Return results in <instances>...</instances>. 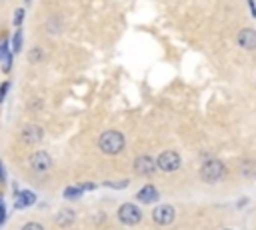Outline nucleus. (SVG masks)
<instances>
[{
	"label": "nucleus",
	"instance_id": "f257e3e1",
	"mask_svg": "<svg viewBox=\"0 0 256 230\" xmlns=\"http://www.w3.org/2000/svg\"><path fill=\"white\" fill-rule=\"evenodd\" d=\"M124 144H126L124 134L118 132V130H104V132L98 136V146H100V150H102L104 154H110V156L122 152V150H124Z\"/></svg>",
	"mask_w": 256,
	"mask_h": 230
},
{
	"label": "nucleus",
	"instance_id": "f03ea898",
	"mask_svg": "<svg viewBox=\"0 0 256 230\" xmlns=\"http://www.w3.org/2000/svg\"><path fill=\"white\" fill-rule=\"evenodd\" d=\"M224 176H226V166H224L222 160L212 158V160L204 162L202 168H200V178H202L204 182H208V184H214V182L222 180Z\"/></svg>",
	"mask_w": 256,
	"mask_h": 230
},
{
	"label": "nucleus",
	"instance_id": "7ed1b4c3",
	"mask_svg": "<svg viewBox=\"0 0 256 230\" xmlns=\"http://www.w3.org/2000/svg\"><path fill=\"white\" fill-rule=\"evenodd\" d=\"M118 220L122 224H126V226H136L142 220V212H140V208L136 204L128 202V204H122L118 208Z\"/></svg>",
	"mask_w": 256,
	"mask_h": 230
},
{
	"label": "nucleus",
	"instance_id": "20e7f679",
	"mask_svg": "<svg viewBox=\"0 0 256 230\" xmlns=\"http://www.w3.org/2000/svg\"><path fill=\"white\" fill-rule=\"evenodd\" d=\"M180 162H182V160H180V154L174 152V150L162 152V154L158 156V160H156L158 168L164 170V172H174V170H178V168H180Z\"/></svg>",
	"mask_w": 256,
	"mask_h": 230
},
{
	"label": "nucleus",
	"instance_id": "39448f33",
	"mask_svg": "<svg viewBox=\"0 0 256 230\" xmlns=\"http://www.w3.org/2000/svg\"><path fill=\"white\" fill-rule=\"evenodd\" d=\"M174 216H176V212H174V208H172L170 204H160V206H156L154 212H152V220H154L158 226H168V224H172V222H174Z\"/></svg>",
	"mask_w": 256,
	"mask_h": 230
},
{
	"label": "nucleus",
	"instance_id": "423d86ee",
	"mask_svg": "<svg viewBox=\"0 0 256 230\" xmlns=\"http://www.w3.org/2000/svg\"><path fill=\"white\" fill-rule=\"evenodd\" d=\"M30 166H32V170H36V172H48L50 170V166H52V158H50V154L48 152H44V150H40V152H34L32 156H30Z\"/></svg>",
	"mask_w": 256,
	"mask_h": 230
},
{
	"label": "nucleus",
	"instance_id": "0eeeda50",
	"mask_svg": "<svg viewBox=\"0 0 256 230\" xmlns=\"http://www.w3.org/2000/svg\"><path fill=\"white\" fill-rule=\"evenodd\" d=\"M42 136H44V132H42V128H40L38 124H24L22 132H20V138H22V142H26V144L40 142Z\"/></svg>",
	"mask_w": 256,
	"mask_h": 230
},
{
	"label": "nucleus",
	"instance_id": "6e6552de",
	"mask_svg": "<svg viewBox=\"0 0 256 230\" xmlns=\"http://www.w3.org/2000/svg\"><path fill=\"white\" fill-rule=\"evenodd\" d=\"M158 164L150 158V156H146V154H142V156H138L136 160H134V172H138V174H142V176H150V174H154V168H156Z\"/></svg>",
	"mask_w": 256,
	"mask_h": 230
},
{
	"label": "nucleus",
	"instance_id": "1a4fd4ad",
	"mask_svg": "<svg viewBox=\"0 0 256 230\" xmlns=\"http://www.w3.org/2000/svg\"><path fill=\"white\" fill-rule=\"evenodd\" d=\"M236 42H238L240 48H244V50H256V30H252V28H242V30L238 32Z\"/></svg>",
	"mask_w": 256,
	"mask_h": 230
},
{
	"label": "nucleus",
	"instance_id": "9d476101",
	"mask_svg": "<svg viewBox=\"0 0 256 230\" xmlns=\"http://www.w3.org/2000/svg\"><path fill=\"white\" fill-rule=\"evenodd\" d=\"M136 198L140 200V202H144V204H150V202H156L158 200V190L152 186V184H146L138 194H136Z\"/></svg>",
	"mask_w": 256,
	"mask_h": 230
},
{
	"label": "nucleus",
	"instance_id": "9b49d317",
	"mask_svg": "<svg viewBox=\"0 0 256 230\" xmlns=\"http://www.w3.org/2000/svg\"><path fill=\"white\" fill-rule=\"evenodd\" d=\"M34 200H36V196L30 190H20L16 194V208H26V206L34 204Z\"/></svg>",
	"mask_w": 256,
	"mask_h": 230
},
{
	"label": "nucleus",
	"instance_id": "f8f14e48",
	"mask_svg": "<svg viewBox=\"0 0 256 230\" xmlns=\"http://www.w3.org/2000/svg\"><path fill=\"white\" fill-rule=\"evenodd\" d=\"M74 220H76V214H74V210H70V208H62V210L58 212V216H56V224H58V226H70Z\"/></svg>",
	"mask_w": 256,
	"mask_h": 230
},
{
	"label": "nucleus",
	"instance_id": "ddd939ff",
	"mask_svg": "<svg viewBox=\"0 0 256 230\" xmlns=\"http://www.w3.org/2000/svg\"><path fill=\"white\" fill-rule=\"evenodd\" d=\"M82 190H84V186H82V184H80V186H68V188L64 190V198H68V200L78 198V196L82 194Z\"/></svg>",
	"mask_w": 256,
	"mask_h": 230
},
{
	"label": "nucleus",
	"instance_id": "4468645a",
	"mask_svg": "<svg viewBox=\"0 0 256 230\" xmlns=\"http://www.w3.org/2000/svg\"><path fill=\"white\" fill-rule=\"evenodd\" d=\"M28 60L34 62V64H38L40 60H44V52H42L38 46H34V48L30 50V54H28Z\"/></svg>",
	"mask_w": 256,
	"mask_h": 230
},
{
	"label": "nucleus",
	"instance_id": "2eb2a0df",
	"mask_svg": "<svg viewBox=\"0 0 256 230\" xmlns=\"http://www.w3.org/2000/svg\"><path fill=\"white\" fill-rule=\"evenodd\" d=\"M20 48H22V30L16 28V34H14V38H12V50L18 52Z\"/></svg>",
	"mask_w": 256,
	"mask_h": 230
},
{
	"label": "nucleus",
	"instance_id": "dca6fc26",
	"mask_svg": "<svg viewBox=\"0 0 256 230\" xmlns=\"http://www.w3.org/2000/svg\"><path fill=\"white\" fill-rule=\"evenodd\" d=\"M24 14H26L24 8H16V10H14V18H12V22H14L16 28H20V24H22V20H24Z\"/></svg>",
	"mask_w": 256,
	"mask_h": 230
},
{
	"label": "nucleus",
	"instance_id": "f3484780",
	"mask_svg": "<svg viewBox=\"0 0 256 230\" xmlns=\"http://www.w3.org/2000/svg\"><path fill=\"white\" fill-rule=\"evenodd\" d=\"M104 186H108V188H116V190H120V188H126L128 186V180H114V182H110V180H106L104 182Z\"/></svg>",
	"mask_w": 256,
	"mask_h": 230
},
{
	"label": "nucleus",
	"instance_id": "a211bd4d",
	"mask_svg": "<svg viewBox=\"0 0 256 230\" xmlns=\"http://www.w3.org/2000/svg\"><path fill=\"white\" fill-rule=\"evenodd\" d=\"M20 230H44V228H42V224H38V222H28V224H24Z\"/></svg>",
	"mask_w": 256,
	"mask_h": 230
},
{
	"label": "nucleus",
	"instance_id": "6ab92c4d",
	"mask_svg": "<svg viewBox=\"0 0 256 230\" xmlns=\"http://www.w3.org/2000/svg\"><path fill=\"white\" fill-rule=\"evenodd\" d=\"M10 88V82H2V86H0V102L4 100V96H6V90Z\"/></svg>",
	"mask_w": 256,
	"mask_h": 230
},
{
	"label": "nucleus",
	"instance_id": "aec40b11",
	"mask_svg": "<svg viewBox=\"0 0 256 230\" xmlns=\"http://www.w3.org/2000/svg\"><path fill=\"white\" fill-rule=\"evenodd\" d=\"M248 4H250V10H252V16L256 18V6H254V0H248Z\"/></svg>",
	"mask_w": 256,
	"mask_h": 230
},
{
	"label": "nucleus",
	"instance_id": "412c9836",
	"mask_svg": "<svg viewBox=\"0 0 256 230\" xmlns=\"http://www.w3.org/2000/svg\"><path fill=\"white\" fill-rule=\"evenodd\" d=\"M0 178H2V166H0Z\"/></svg>",
	"mask_w": 256,
	"mask_h": 230
},
{
	"label": "nucleus",
	"instance_id": "4be33fe9",
	"mask_svg": "<svg viewBox=\"0 0 256 230\" xmlns=\"http://www.w3.org/2000/svg\"><path fill=\"white\" fill-rule=\"evenodd\" d=\"M24 2H26V4H30V2H32V0H24Z\"/></svg>",
	"mask_w": 256,
	"mask_h": 230
},
{
	"label": "nucleus",
	"instance_id": "5701e85b",
	"mask_svg": "<svg viewBox=\"0 0 256 230\" xmlns=\"http://www.w3.org/2000/svg\"><path fill=\"white\" fill-rule=\"evenodd\" d=\"M228 230H230V228H228Z\"/></svg>",
	"mask_w": 256,
	"mask_h": 230
}]
</instances>
